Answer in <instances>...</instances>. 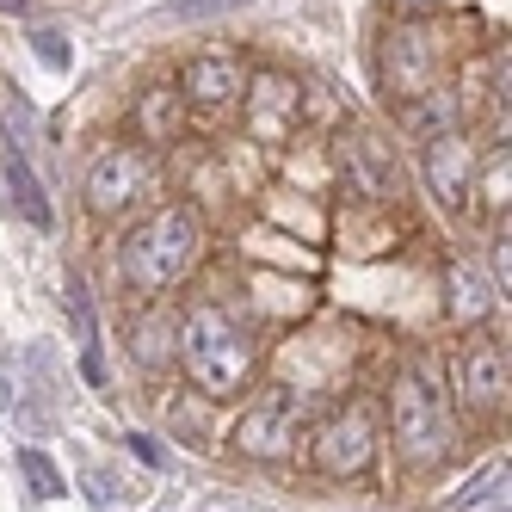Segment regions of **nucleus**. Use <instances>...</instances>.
<instances>
[{
    "mask_svg": "<svg viewBox=\"0 0 512 512\" xmlns=\"http://www.w3.org/2000/svg\"><path fill=\"white\" fill-rule=\"evenodd\" d=\"M377 414H383V451H395V463L408 475L445 469L457 438H463V408H457V395H451L445 371H438L432 358H401L395 364Z\"/></svg>",
    "mask_w": 512,
    "mask_h": 512,
    "instance_id": "1",
    "label": "nucleus"
},
{
    "mask_svg": "<svg viewBox=\"0 0 512 512\" xmlns=\"http://www.w3.org/2000/svg\"><path fill=\"white\" fill-rule=\"evenodd\" d=\"M266 346L253 334V321L216 297H198L179 309L173 321V371L186 377L198 395L210 401H241L253 383H260Z\"/></svg>",
    "mask_w": 512,
    "mask_h": 512,
    "instance_id": "2",
    "label": "nucleus"
},
{
    "mask_svg": "<svg viewBox=\"0 0 512 512\" xmlns=\"http://www.w3.org/2000/svg\"><path fill=\"white\" fill-rule=\"evenodd\" d=\"M210 253V216L204 204L192 198H167L155 210H142L124 223V241H118V278L130 297H173Z\"/></svg>",
    "mask_w": 512,
    "mask_h": 512,
    "instance_id": "3",
    "label": "nucleus"
},
{
    "mask_svg": "<svg viewBox=\"0 0 512 512\" xmlns=\"http://www.w3.org/2000/svg\"><path fill=\"white\" fill-rule=\"evenodd\" d=\"M488 44V38H482ZM475 44H463V13L445 19H377L371 44H364V62H371V87L383 105H401L438 81H451L457 56H469Z\"/></svg>",
    "mask_w": 512,
    "mask_h": 512,
    "instance_id": "4",
    "label": "nucleus"
},
{
    "mask_svg": "<svg viewBox=\"0 0 512 512\" xmlns=\"http://www.w3.org/2000/svg\"><path fill=\"white\" fill-rule=\"evenodd\" d=\"M167 192V155L142 149L130 136H105L81 161V210L93 223H130V216L155 210Z\"/></svg>",
    "mask_w": 512,
    "mask_h": 512,
    "instance_id": "5",
    "label": "nucleus"
},
{
    "mask_svg": "<svg viewBox=\"0 0 512 512\" xmlns=\"http://www.w3.org/2000/svg\"><path fill=\"white\" fill-rule=\"evenodd\" d=\"M327 167H334V179L346 186L352 204H401L408 198V155H401V136L371 124V118H340L334 130H327Z\"/></svg>",
    "mask_w": 512,
    "mask_h": 512,
    "instance_id": "6",
    "label": "nucleus"
},
{
    "mask_svg": "<svg viewBox=\"0 0 512 512\" xmlns=\"http://www.w3.org/2000/svg\"><path fill=\"white\" fill-rule=\"evenodd\" d=\"M321 401L297 383H253L241 395V408H235V426H229V445L235 457L247 463H290V457H303V438H309V420H315Z\"/></svg>",
    "mask_w": 512,
    "mask_h": 512,
    "instance_id": "7",
    "label": "nucleus"
},
{
    "mask_svg": "<svg viewBox=\"0 0 512 512\" xmlns=\"http://www.w3.org/2000/svg\"><path fill=\"white\" fill-rule=\"evenodd\" d=\"M303 457L315 475L327 482H364L377 463H383V414L371 395H346L334 408H315L309 438H303Z\"/></svg>",
    "mask_w": 512,
    "mask_h": 512,
    "instance_id": "8",
    "label": "nucleus"
},
{
    "mask_svg": "<svg viewBox=\"0 0 512 512\" xmlns=\"http://www.w3.org/2000/svg\"><path fill=\"white\" fill-rule=\"evenodd\" d=\"M247 62L253 56L241 44H229V38H198L173 62V87H179V99H186V112H192V130L235 118L241 87H247Z\"/></svg>",
    "mask_w": 512,
    "mask_h": 512,
    "instance_id": "9",
    "label": "nucleus"
},
{
    "mask_svg": "<svg viewBox=\"0 0 512 512\" xmlns=\"http://www.w3.org/2000/svg\"><path fill=\"white\" fill-rule=\"evenodd\" d=\"M235 118L247 124L253 149H284V142L303 136V68L290 62H247V87Z\"/></svg>",
    "mask_w": 512,
    "mask_h": 512,
    "instance_id": "10",
    "label": "nucleus"
},
{
    "mask_svg": "<svg viewBox=\"0 0 512 512\" xmlns=\"http://www.w3.org/2000/svg\"><path fill=\"white\" fill-rule=\"evenodd\" d=\"M457 408H469L475 420H506V389H512V364H506V340H494L488 327H469V340L457 346V364L445 371Z\"/></svg>",
    "mask_w": 512,
    "mask_h": 512,
    "instance_id": "11",
    "label": "nucleus"
},
{
    "mask_svg": "<svg viewBox=\"0 0 512 512\" xmlns=\"http://www.w3.org/2000/svg\"><path fill=\"white\" fill-rule=\"evenodd\" d=\"M475 167H482L475 130H445L432 142H414V179L426 186V198L451 216H463L475 204Z\"/></svg>",
    "mask_w": 512,
    "mask_h": 512,
    "instance_id": "12",
    "label": "nucleus"
},
{
    "mask_svg": "<svg viewBox=\"0 0 512 512\" xmlns=\"http://www.w3.org/2000/svg\"><path fill=\"white\" fill-rule=\"evenodd\" d=\"M124 136L142 142V149H155V155H173V149H186V136H192V112H186V99H179L173 81H149L136 99H130V112H124Z\"/></svg>",
    "mask_w": 512,
    "mask_h": 512,
    "instance_id": "13",
    "label": "nucleus"
},
{
    "mask_svg": "<svg viewBox=\"0 0 512 512\" xmlns=\"http://www.w3.org/2000/svg\"><path fill=\"white\" fill-rule=\"evenodd\" d=\"M0 186H7V204L25 216L38 235H56V204H50V192H44V179H38V167H31V149L25 142H13V136H0Z\"/></svg>",
    "mask_w": 512,
    "mask_h": 512,
    "instance_id": "14",
    "label": "nucleus"
},
{
    "mask_svg": "<svg viewBox=\"0 0 512 512\" xmlns=\"http://www.w3.org/2000/svg\"><path fill=\"white\" fill-rule=\"evenodd\" d=\"M389 118H395V136L401 142H432V136H445V130H469V112H463V99L451 81H438L414 99H401L389 105Z\"/></svg>",
    "mask_w": 512,
    "mask_h": 512,
    "instance_id": "15",
    "label": "nucleus"
},
{
    "mask_svg": "<svg viewBox=\"0 0 512 512\" xmlns=\"http://www.w3.org/2000/svg\"><path fill=\"white\" fill-rule=\"evenodd\" d=\"M173 321H179V309H167V297H149L130 315L124 352H130V364L142 377H167L173 371Z\"/></svg>",
    "mask_w": 512,
    "mask_h": 512,
    "instance_id": "16",
    "label": "nucleus"
},
{
    "mask_svg": "<svg viewBox=\"0 0 512 512\" xmlns=\"http://www.w3.org/2000/svg\"><path fill=\"white\" fill-rule=\"evenodd\" d=\"M500 309V284L482 272V266H451L445 272V321L451 327H488Z\"/></svg>",
    "mask_w": 512,
    "mask_h": 512,
    "instance_id": "17",
    "label": "nucleus"
},
{
    "mask_svg": "<svg viewBox=\"0 0 512 512\" xmlns=\"http://www.w3.org/2000/svg\"><path fill=\"white\" fill-rule=\"evenodd\" d=\"M216 408H223V401H210V395H198V389L186 383L179 395H167V438H173V445H192V451H210V438H216Z\"/></svg>",
    "mask_w": 512,
    "mask_h": 512,
    "instance_id": "18",
    "label": "nucleus"
},
{
    "mask_svg": "<svg viewBox=\"0 0 512 512\" xmlns=\"http://www.w3.org/2000/svg\"><path fill=\"white\" fill-rule=\"evenodd\" d=\"M25 38H31V56H38L44 75H68L75 68V38L62 25H25Z\"/></svg>",
    "mask_w": 512,
    "mask_h": 512,
    "instance_id": "19",
    "label": "nucleus"
},
{
    "mask_svg": "<svg viewBox=\"0 0 512 512\" xmlns=\"http://www.w3.org/2000/svg\"><path fill=\"white\" fill-rule=\"evenodd\" d=\"M19 469H25V482H31V500H62L68 494V475L56 469V457L44 445H25L19 451Z\"/></svg>",
    "mask_w": 512,
    "mask_h": 512,
    "instance_id": "20",
    "label": "nucleus"
},
{
    "mask_svg": "<svg viewBox=\"0 0 512 512\" xmlns=\"http://www.w3.org/2000/svg\"><path fill=\"white\" fill-rule=\"evenodd\" d=\"M469 0H383L389 19H445V13H463Z\"/></svg>",
    "mask_w": 512,
    "mask_h": 512,
    "instance_id": "21",
    "label": "nucleus"
},
{
    "mask_svg": "<svg viewBox=\"0 0 512 512\" xmlns=\"http://www.w3.org/2000/svg\"><path fill=\"white\" fill-rule=\"evenodd\" d=\"M494 494H506V463H494L482 482H469L463 494H457V512H475V506H488Z\"/></svg>",
    "mask_w": 512,
    "mask_h": 512,
    "instance_id": "22",
    "label": "nucleus"
},
{
    "mask_svg": "<svg viewBox=\"0 0 512 512\" xmlns=\"http://www.w3.org/2000/svg\"><path fill=\"white\" fill-rule=\"evenodd\" d=\"M124 445H130V451H136L142 463H149L155 475H167V469H173V451H167V438H155V432H130Z\"/></svg>",
    "mask_w": 512,
    "mask_h": 512,
    "instance_id": "23",
    "label": "nucleus"
},
{
    "mask_svg": "<svg viewBox=\"0 0 512 512\" xmlns=\"http://www.w3.org/2000/svg\"><path fill=\"white\" fill-rule=\"evenodd\" d=\"M81 482L93 488V500H99V506H118V500H124V488L112 482V475H99V469H87V475H81Z\"/></svg>",
    "mask_w": 512,
    "mask_h": 512,
    "instance_id": "24",
    "label": "nucleus"
},
{
    "mask_svg": "<svg viewBox=\"0 0 512 512\" xmlns=\"http://www.w3.org/2000/svg\"><path fill=\"white\" fill-rule=\"evenodd\" d=\"M235 0H173V19H198V13H229Z\"/></svg>",
    "mask_w": 512,
    "mask_h": 512,
    "instance_id": "25",
    "label": "nucleus"
},
{
    "mask_svg": "<svg viewBox=\"0 0 512 512\" xmlns=\"http://www.w3.org/2000/svg\"><path fill=\"white\" fill-rule=\"evenodd\" d=\"M192 512H241V506H235V500H216V494H204Z\"/></svg>",
    "mask_w": 512,
    "mask_h": 512,
    "instance_id": "26",
    "label": "nucleus"
},
{
    "mask_svg": "<svg viewBox=\"0 0 512 512\" xmlns=\"http://www.w3.org/2000/svg\"><path fill=\"white\" fill-rule=\"evenodd\" d=\"M0 414H13V383L0 377Z\"/></svg>",
    "mask_w": 512,
    "mask_h": 512,
    "instance_id": "27",
    "label": "nucleus"
},
{
    "mask_svg": "<svg viewBox=\"0 0 512 512\" xmlns=\"http://www.w3.org/2000/svg\"><path fill=\"white\" fill-rule=\"evenodd\" d=\"M0 13H13V19H19V13H25V0H0Z\"/></svg>",
    "mask_w": 512,
    "mask_h": 512,
    "instance_id": "28",
    "label": "nucleus"
}]
</instances>
